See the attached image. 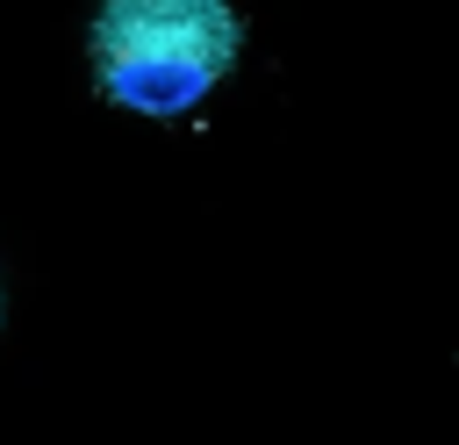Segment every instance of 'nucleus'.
Instances as JSON below:
<instances>
[{"label":"nucleus","mask_w":459,"mask_h":445,"mask_svg":"<svg viewBox=\"0 0 459 445\" xmlns=\"http://www.w3.org/2000/svg\"><path fill=\"white\" fill-rule=\"evenodd\" d=\"M0 316H7V301H0Z\"/></svg>","instance_id":"nucleus-2"},{"label":"nucleus","mask_w":459,"mask_h":445,"mask_svg":"<svg viewBox=\"0 0 459 445\" xmlns=\"http://www.w3.org/2000/svg\"><path fill=\"white\" fill-rule=\"evenodd\" d=\"M244 50V14L230 0H100L86 29L100 100L129 115H194Z\"/></svg>","instance_id":"nucleus-1"}]
</instances>
